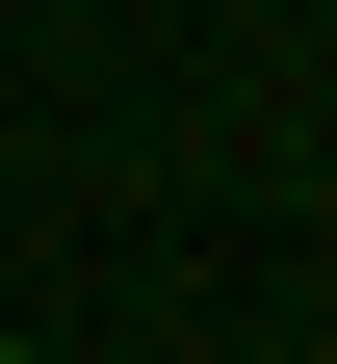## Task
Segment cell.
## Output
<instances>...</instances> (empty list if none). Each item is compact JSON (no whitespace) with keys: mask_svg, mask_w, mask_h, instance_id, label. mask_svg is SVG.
<instances>
[{"mask_svg":"<svg viewBox=\"0 0 337 364\" xmlns=\"http://www.w3.org/2000/svg\"><path fill=\"white\" fill-rule=\"evenodd\" d=\"M0 364H26V338H0Z\"/></svg>","mask_w":337,"mask_h":364,"instance_id":"cell-1","label":"cell"}]
</instances>
